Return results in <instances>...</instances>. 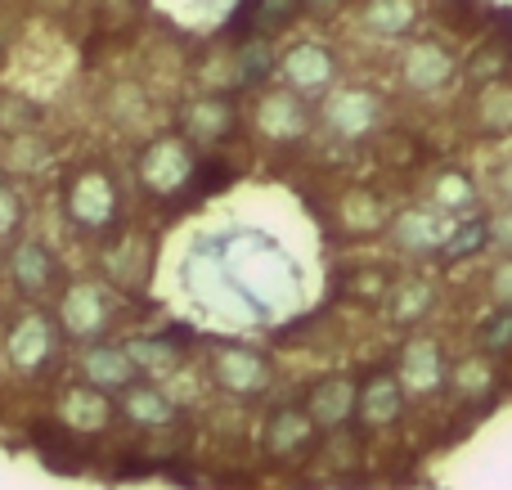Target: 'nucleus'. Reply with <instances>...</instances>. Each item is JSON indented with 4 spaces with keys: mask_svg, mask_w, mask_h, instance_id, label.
Returning <instances> with one entry per match:
<instances>
[{
    "mask_svg": "<svg viewBox=\"0 0 512 490\" xmlns=\"http://www.w3.org/2000/svg\"><path fill=\"white\" fill-rule=\"evenodd\" d=\"M14 279L27 288V293H41V288L50 284V261H45V252L36 248V243H23V248H18Z\"/></svg>",
    "mask_w": 512,
    "mask_h": 490,
    "instance_id": "nucleus-27",
    "label": "nucleus"
},
{
    "mask_svg": "<svg viewBox=\"0 0 512 490\" xmlns=\"http://www.w3.org/2000/svg\"><path fill=\"white\" fill-rule=\"evenodd\" d=\"M261 441H265V455L270 459H279V464H297V459L315 455L319 428L306 414V405H279V410H270V419H265Z\"/></svg>",
    "mask_w": 512,
    "mask_h": 490,
    "instance_id": "nucleus-6",
    "label": "nucleus"
},
{
    "mask_svg": "<svg viewBox=\"0 0 512 490\" xmlns=\"http://www.w3.org/2000/svg\"><path fill=\"white\" fill-rule=\"evenodd\" d=\"M427 207L441 216H472L481 207V180L468 167H441L427 180Z\"/></svg>",
    "mask_w": 512,
    "mask_h": 490,
    "instance_id": "nucleus-12",
    "label": "nucleus"
},
{
    "mask_svg": "<svg viewBox=\"0 0 512 490\" xmlns=\"http://www.w3.org/2000/svg\"><path fill=\"white\" fill-rule=\"evenodd\" d=\"M409 414V396L400 387L396 369H373L360 383V405H355V423L364 432H391L400 428Z\"/></svg>",
    "mask_w": 512,
    "mask_h": 490,
    "instance_id": "nucleus-5",
    "label": "nucleus"
},
{
    "mask_svg": "<svg viewBox=\"0 0 512 490\" xmlns=\"http://www.w3.org/2000/svg\"><path fill=\"white\" fill-rule=\"evenodd\" d=\"M454 72H459L454 50L445 41H432V36L400 45V54H396V77L409 95H423V99L441 95V90L454 81Z\"/></svg>",
    "mask_w": 512,
    "mask_h": 490,
    "instance_id": "nucleus-3",
    "label": "nucleus"
},
{
    "mask_svg": "<svg viewBox=\"0 0 512 490\" xmlns=\"http://www.w3.org/2000/svg\"><path fill=\"white\" fill-rule=\"evenodd\" d=\"M194 131L198 135H225L230 131V108L225 104H198L194 108Z\"/></svg>",
    "mask_w": 512,
    "mask_h": 490,
    "instance_id": "nucleus-29",
    "label": "nucleus"
},
{
    "mask_svg": "<svg viewBox=\"0 0 512 490\" xmlns=\"http://www.w3.org/2000/svg\"><path fill=\"white\" fill-rule=\"evenodd\" d=\"M454 221L441 212H432L427 203L418 207H405L400 216H391L387 234H391V248L409 261H427V257H441L445 252V239H450Z\"/></svg>",
    "mask_w": 512,
    "mask_h": 490,
    "instance_id": "nucleus-4",
    "label": "nucleus"
},
{
    "mask_svg": "<svg viewBox=\"0 0 512 490\" xmlns=\"http://www.w3.org/2000/svg\"><path fill=\"white\" fill-rule=\"evenodd\" d=\"M256 131L274 144H292L310 131V113L301 104V95L292 90H270V95L256 104Z\"/></svg>",
    "mask_w": 512,
    "mask_h": 490,
    "instance_id": "nucleus-11",
    "label": "nucleus"
},
{
    "mask_svg": "<svg viewBox=\"0 0 512 490\" xmlns=\"http://www.w3.org/2000/svg\"><path fill=\"white\" fill-rule=\"evenodd\" d=\"M342 225L355 234H378L391 225V212L373 189H351V194L342 198Z\"/></svg>",
    "mask_w": 512,
    "mask_h": 490,
    "instance_id": "nucleus-21",
    "label": "nucleus"
},
{
    "mask_svg": "<svg viewBox=\"0 0 512 490\" xmlns=\"http://www.w3.org/2000/svg\"><path fill=\"white\" fill-rule=\"evenodd\" d=\"M490 189H495L499 207H512V153L495 167V176H490Z\"/></svg>",
    "mask_w": 512,
    "mask_h": 490,
    "instance_id": "nucleus-31",
    "label": "nucleus"
},
{
    "mask_svg": "<svg viewBox=\"0 0 512 490\" xmlns=\"http://www.w3.org/2000/svg\"><path fill=\"white\" fill-rule=\"evenodd\" d=\"M72 216L86 225H99L108 216V180L104 176H86L72 194Z\"/></svg>",
    "mask_w": 512,
    "mask_h": 490,
    "instance_id": "nucleus-26",
    "label": "nucleus"
},
{
    "mask_svg": "<svg viewBox=\"0 0 512 490\" xmlns=\"http://www.w3.org/2000/svg\"><path fill=\"white\" fill-rule=\"evenodd\" d=\"M499 387H504V365L477 356V351H468L463 360H454V374H450L454 405H463V410H490L495 396H499Z\"/></svg>",
    "mask_w": 512,
    "mask_h": 490,
    "instance_id": "nucleus-10",
    "label": "nucleus"
},
{
    "mask_svg": "<svg viewBox=\"0 0 512 490\" xmlns=\"http://www.w3.org/2000/svg\"><path fill=\"white\" fill-rule=\"evenodd\" d=\"M486 248H490V212H472V216H463V221H454L441 261L445 266H454V261H472Z\"/></svg>",
    "mask_w": 512,
    "mask_h": 490,
    "instance_id": "nucleus-20",
    "label": "nucleus"
},
{
    "mask_svg": "<svg viewBox=\"0 0 512 490\" xmlns=\"http://www.w3.org/2000/svg\"><path fill=\"white\" fill-rule=\"evenodd\" d=\"M185 171H189V153L180 149L176 140L153 144V153L144 158V180H149L153 189H176L180 180H185Z\"/></svg>",
    "mask_w": 512,
    "mask_h": 490,
    "instance_id": "nucleus-24",
    "label": "nucleus"
},
{
    "mask_svg": "<svg viewBox=\"0 0 512 490\" xmlns=\"http://www.w3.org/2000/svg\"><path fill=\"white\" fill-rule=\"evenodd\" d=\"M86 378H90V387H99V392H113V387H131L135 365L122 347H95L86 356Z\"/></svg>",
    "mask_w": 512,
    "mask_h": 490,
    "instance_id": "nucleus-23",
    "label": "nucleus"
},
{
    "mask_svg": "<svg viewBox=\"0 0 512 490\" xmlns=\"http://www.w3.org/2000/svg\"><path fill=\"white\" fill-rule=\"evenodd\" d=\"M468 117H472V131L486 135V140L512 135V81L499 77V81H486V86L472 90Z\"/></svg>",
    "mask_w": 512,
    "mask_h": 490,
    "instance_id": "nucleus-14",
    "label": "nucleus"
},
{
    "mask_svg": "<svg viewBox=\"0 0 512 490\" xmlns=\"http://www.w3.org/2000/svg\"><path fill=\"white\" fill-rule=\"evenodd\" d=\"M396 378L405 387L409 401L418 405H436L445 392H450V374H454V356L445 347V338L436 333H409L396 351Z\"/></svg>",
    "mask_w": 512,
    "mask_h": 490,
    "instance_id": "nucleus-1",
    "label": "nucleus"
},
{
    "mask_svg": "<svg viewBox=\"0 0 512 490\" xmlns=\"http://www.w3.org/2000/svg\"><path fill=\"white\" fill-rule=\"evenodd\" d=\"M212 378L230 396H265L274 383V369H270V360L256 356L248 347H221L212 360Z\"/></svg>",
    "mask_w": 512,
    "mask_h": 490,
    "instance_id": "nucleus-9",
    "label": "nucleus"
},
{
    "mask_svg": "<svg viewBox=\"0 0 512 490\" xmlns=\"http://www.w3.org/2000/svg\"><path fill=\"white\" fill-rule=\"evenodd\" d=\"M54 351V333L50 324L41 320V315H27V320H18V329L9 333V360H14L18 369H36L45 365Z\"/></svg>",
    "mask_w": 512,
    "mask_h": 490,
    "instance_id": "nucleus-18",
    "label": "nucleus"
},
{
    "mask_svg": "<svg viewBox=\"0 0 512 490\" xmlns=\"http://www.w3.org/2000/svg\"><path fill=\"white\" fill-rule=\"evenodd\" d=\"M104 320H108V311H104V293L99 288H90V284H77L68 297H63V324H68V333L72 338H99L104 333Z\"/></svg>",
    "mask_w": 512,
    "mask_h": 490,
    "instance_id": "nucleus-17",
    "label": "nucleus"
},
{
    "mask_svg": "<svg viewBox=\"0 0 512 490\" xmlns=\"http://www.w3.org/2000/svg\"><path fill=\"white\" fill-rule=\"evenodd\" d=\"M436 306H441V288L423 275H409L387 288V320L396 324V329H418V324H427V315H432Z\"/></svg>",
    "mask_w": 512,
    "mask_h": 490,
    "instance_id": "nucleus-13",
    "label": "nucleus"
},
{
    "mask_svg": "<svg viewBox=\"0 0 512 490\" xmlns=\"http://www.w3.org/2000/svg\"><path fill=\"white\" fill-rule=\"evenodd\" d=\"M486 297L495 306H504V311H512V257H499L486 270Z\"/></svg>",
    "mask_w": 512,
    "mask_h": 490,
    "instance_id": "nucleus-28",
    "label": "nucleus"
},
{
    "mask_svg": "<svg viewBox=\"0 0 512 490\" xmlns=\"http://www.w3.org/2000/svg\"><path fill=\"white\" fill-rule=\"evenodd\" d=\"M319 122H324L328 135H337V140H346V144L369 140V135L382 126L378 90H369V86H337V90H328L324 108H319Z\"/></svg>",
    "mask_w": 512,
    "mask_h": 490,
    "instance_id": "nucleus-2",
    "label": "nucleus"
},
{
    "mask_svg": "<svg viewBox=\"0 0 512 490\" xmlns=\"http://www.w3.org/2000/svg\"><path fill=\"white\" fill-rule=\"evenodd\" d=\"M279 72L292 95H328L337 81V59L328 54V45L297 41V45H288V54L279 59Z\"/></svg>",
    "mask_w": 512,
    "mask_h": 490,
    "instance_id": "nucleus-8",
    "label": "nucleus"
},
{
    "mask_svg": "<svg viewBox=\"0 0 512 490\" xmlns=\"http://www.w3.org/2000/svg\"><path fill=\"white\" fill-rule=\"evenodd\" d=\"M122 405H126V419L140 423V428H167V423H176V401L162 387H131Z\"/></svg>",
    "mask_w": 512,
    "mask_h": 490,
    "instance_id": "nucleus-22",
    "label": "nucleus"
},
{
    "mask_svg": "<svg viewBox=\"0 0 512 490\" xmlns=\"http://www.w3.org/2000/svg\"><path fill=\"white\" fill-rule=\"evenodd\" d=\"M490 248L499 257H512V207H495L490 212Z\"/></svg>",
    "mask_w": 512,
    "mask_h": 490,
    "instance_id": "nucleus-30",
    "label": "nucleus"
},
{
    "mask_svg": "<svg viewBox=\"0 0 512 490\" xmlns=\"http://www.w3.org/2000/svg\"><path fill=\"white\" fill-rule=\"evenodd\" d=\"M14 221H18V203H14V194H9V189H0V234L14 230Z\"/></svg>",
    "mask_w": 512,
    "mask_h": 490,
    "instance_id": "nucleus-32",
    "label": "nucleus"
},
{
    "mask_svg": "<svg viewBox=\"0 0 512 490\" xmlns=\"http://www.w3.org/2000/svg\"><path fill=\"white\" fill-rule=\"evenodd\" d=\"M306 5H315V9H333L337 0H306Z\"/></svg>",
    "mask_w": 512,
    "mask_h": 490,
    "instance_id": "nucleus-33",
    "label": "nucleus"
},
{
    "mask_svg": "<svg viewBox=\"0 0 512 490\" xmlns=\"http://www.w3.org/2000/svg\"><path fill=\"white\" fill-rule=\"evenodd\" d=\"M126 356H131V365L135 369H144L149 378H176L180 374V356H176V347L171 342H158V338H140V342H131L126 347Z\"/></svg>",
    "mask_w": 512,
    "mask_h": 490,
    "instance_id": "nucleus-25",
    "label": "nucleus"
},
{
    "mask_svg": "<svg viewBox=\"0 0 512 490\" xmlns=\"http://www.w3.org/2000/svg\"><path fill=\"white\" fill-rule=\"evenodd\" d=\"M355 405H360V383L351 374H324L310 383L306 392V414L315 419L319 432H342L355 423Z\"/></svg>",
    "mask_w": 512,
    "mask_h": 490,
    "instance_id": "nucleus-7",
    "label": "nucleus"
},
{
    "mask_svg": "<svg viewBox=\"0 0 512 490\" xmlns=\"http://www.w3.org/2000/svg\"><path fill=\"white\" fill-rule=\"evenodd\" d=\"M360 27L378 41H405L418 27V0H364Z\"/></svg>",
    "mask_w": 512,
    "mask_h": 490,
    "instance_id": "nucleus-15",
    "label": "nucleus"
},
{
    "mask_svg": "<svg viewBox=\"0 0 512 490\" xmlns=\"http://www.w3.org/2000/svg\"><path fill=\"white\" fill-rule=\"evenodd\" d=\"M472 351L486 356V360H495V365H508L512 360V311L490 306V311L481 315L477 333H472Z\"/></svg>",
    "mask_w": 512,
    "mask_h": 490,
    "instance_id": "nucleus-19",
    "label": "nucleus"
},
{
    "mask_svg": "<svg viewBox=\"0 0 512 490\" xmlns=\"http://www.w3.org/2000/svg\"><path fill=\"white\" fill-rule=\"evenodd\" d=\"M59 405V419L68 432H104L108 419H113L108 392H99V387H72V392H63Z\"/></svg>",
    "mask_w": 512,
    "mask_h": 490,
    "instance_id": "nucleus-16",
    "label": "nucleus"
}]
</instances>
